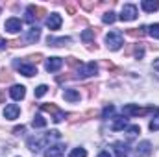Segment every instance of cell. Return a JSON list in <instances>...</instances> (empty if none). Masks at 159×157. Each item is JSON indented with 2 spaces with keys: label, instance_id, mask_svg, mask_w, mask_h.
I'll list each match as a JSON object with an SVG mask.
<instances>
[{
  "label": "cell",
  "instance_id": "cell-1",
  "mask_svg": "<svg viewBox=\"0 0 159 157\" xmlns=\"http://www.w3.org/2000/svg\"><path fill=\"white\" fill-rule=\"evenodd\" d=\"M61 135H59V131L57 129H54V131H48V133H44V135H35V137H30L28 139V150H32V152H41L43 148H46V144L48 142H52V141H56V139H59Z\"/></svg>",
  "mask_w": 159,
  "mask_h": 157
},
{
  "label": "cell",
  "instance_id": "cell-2",
  "mask_svg": "<svg viewBox=\"0 0 159 157\" xmlns=\"http://www.w3.org/2000/svg\"><path fill=\"white\" fill-rule=\"evenodd\" d=\"M122 41H124V35H122V32L119 30H115V32H109L107 35H106V44H107V48L109 50H119L120 46H122Z\"/></svg>",
  "mask_w": 159,
  "mask_h": 157
},
{
  "label": "cell",
  "instance_id": "cell-3",
  "mask_svg": "<svg viewBox=\"0 0 159 157\" xmlns=\"http://www.w3.org/2000/svg\"><path fill=\"white\" fill-rule=\"evenodd\" d=\"M98 72V65L94 63V61H91V63H87V65H80L78 69H76V78L83 79V78H91V76H94Z\"/></svg>",
  "mask_w": 159,
  "mask_h": 157
},
{
  "label": "cell",
  "instance_id": "cell-4",
  "mask_svg": "<svg viewBox=\"0 0 159 157\" xmlns=\"http://www.w3.org/2000/svg\"><path fill=\"white\" fill-rule=\"evenodd\" d=\"M122 111H124V115H128V117H141V115H146V113H150V111H157V109H156V107L141 109V107L135 105V104H126V105L122 107Z\"/></svg>",
  "mask_w": 159,
  "mask_h": 157
},
{
  "label": "cell",
  "instance_id": "cell-5",
  "mask_svg": "<svg viewBox=\"0 0 159 157\" xmlns=\"http://www.w3.org/2000/svg\"><path fill=\"white\" fill-rule=\"evenodd\" d=\"M137 19V6L135 4H124L122 11H120V20L124 22H131Z\"/></svg>",
  "mask_w": 159,
  "mask_h": 157
},
{
  "label": "cell",
  "instance_id": "cell-6",
  "mask_svg": "<svg viewBox=\"0 0 159 157\" xmlns=\"http://www.w3.org/2000/svg\"><path fill=\"white\" fill-rule=\"evenodd\" d=\"M15 67L19 69V72H20L22 76L32 78V76L37 74V69H35V65H32V63H19V61H15Z\"/></svg>",
  "mask_w": 159,
  "mask_h": 157
},
{
  "label": "cell",
  "instance_id": "cell-7",
  "mask_svg": "<svg viewBox=\"0 0 159 157\" xmlns=\"http://www.w3.org/2000/svg\"><path fill=\"white\" fill-rule=\"evenodd\" d=\"M4 28H6L9 34H19V32L22 30V20H20V19H17V17H11V19H7V20H6Z\"/></svg>",
  "mask_w": 159,
  "mask_h": 157
},
{
  "label": "cell",
  "instance_id": "cell-8",
  "mask_svg": "<svg viewBox=\"0 0 159 157\" xmlns=\"http://www.w3.org/2000/svg\"><path fill=\"white\" fill-rule=\"evenodd\" d=\"M152 154V142L150 141H141L135 148V157H148Z\"/></svg>",
  "mask_w": 159,
  "mask_h": 157
},
{
  "label": "cell",
  "instance_id": "cell-9",
  "mask_svg": "<svg viewBox=\"0 0 159 157\" xmlns=\"http://www.w3.org/2000/svg\"><path fill=\"white\" fill-rule=\"evenodd\" d=\"M61 67H63V59L61 57H48L46 59V65H44V69L48 72H57Z\"/></svg>",
  "mask_w": 159,
  "mask_h": 157
},
{
  "label": "cell",
  "instance_id": "cell-10",
  "mask_svg": "<svg viewBox=\"0 0 159 157\" xmlns=\"http://www.w3.org/2000/svg\"><path fill=\"white\" fill-rule=\"evenodd\" d=\"M61 24H63V19H61L59 13H52V15L46 19V26H48L50 30H59Z\"/></svg>",
  "mask_w": 159,
  "mask_h": 157
},
{
  "label": "cell",
  "instance_id": "cell-11",
  "mask_svg": "<svg viewBox=\"0 0 159 157\" xmlns=\"http://www.w3.org/2000/svg\"><path fill=\"white\" fill-rule=\"evenodd\" d=\"M41 39V30L35 26V28H30L26 34H24V43H28V44H34V43H37Z\"/></svg>",
  "mask_w": 159,
  "mask_h": 157
},
{
  "label": "cell",
  "instance_id": "cell-12",
  "mask_svg": "<svg viewBox=\"0 0 159 157\" xmlns=\"http://www.w3.org/2000/svg\"><path fill=\"white\" fill-rule=\"evenodd\" d=\"M9 96L13 98V100H22L24 96H26V87L24 85H13L11 89H9Z\"/></svg>",
  "mask_w": 159,
  "mask_h": 157
},
{
  "label": "cell",
  "instance_id": "cell-13",
  "mask_svg": "<svg viewBox=\"0 0 159 157\" xmlns=\"http://www.w3.org/2000/svg\"><path fill=\"white\" fill-rule=\"evenodd\" d=\"M19 113H20V107H19L17 104H9V105H6V109H4L6 120H15V118L19 117Z\"/></svg>",
  "mask_w": 159,
  "mask_h": 157
},
{
  "label": "cell",
  "instance_id": "cell-14",
  "mask_svg": "<svg viewBox=\"0 0 159 157\" xmlns=\"http://www.w3.org/2000/svg\"><path fill=\"white\" fill-rule=\"evenodd\" d=\"M63 154H65V146L63 144H52L44 152V157H61Z\"/></svg>",
  "mask_w": 159,
  "mask_h": 157
},
{
  "label": "cell",
  "instance_id": "cell-15",
  "mask_svg": "<svg viewBox=\"0 0 159 157\" xmlns=\"http://www.w3.org/2000/svg\"><path fill=\"white\" fill-rule=\"evenodd\" d=\"M141 7L146 11V13H154L159 9V2L157 0H143L141 2Z\"/></svg>",
  "mask_w": 159,
  "mask_h": 157
},
{
  "label": "cell",
  "instance_id": "cell-16",
  "mask_svg": "<svg viewBox=\"0 0 159 157\" xmlns=\"http://www.w3.org/2000/svg\"><path fill=\"white\" fill-rule=\"evenodd\" d=\"M115 154L117 157H128L129 155V146L126 144V142H115Z\"/></svg>",
  "mask_w": 159,
  "mask_h": 157
},
{
  "label": "cell",
  "instance_id": "cell-17",
  "mask_svg": "<svg viewBox=\"0 0 159 157\" xmlns=\"http://www.w3.org/2000/svg\"><path fill=\"white\" fill-rule=\"evenodd\" d=\"M46 43H48V46H65L70 43V37H48Z\"/></svg>",
  "mask_w": 159,
  "mask_h": 157
},
{
  "label": "cell",
  "instance_id": "cell-18",
  "mask_svg": "<svg viewBox=\"0 0 159 157\" xmlns=\"http://www.w3.org/2000/svg\"><path fill=\"white\" fill-rule=\"evenodd\" d=\"M128 126V118L126 117H115L113 118V124H111V129L113 131H120Z\"/></svg>",
  "mask_w": 159,
  "mask_h": 157
},
{
  "label": "cell",
  "instance_id": "cell-19",
  "mask_svg": "<svg viewBox=\"0 0 159 157\" xmlns=\"http://www.w3.org/2000/svg\"><path fill=\"white\" fill-rule=\"evenodd\" d=\"M63 96H65L67 102H80V92L76 91V89H67Z\"/></svg>",
  "mask_w": 159,
  "mask_h": 157
},
{
  "label": "cell",
  "instance_id": "cell-20",
  "mask_svg": "<svg viewBox=\"0 0 159 157\" xmlns=\"http://www.w3.org/2000/svg\"><path fill=\"white\" fill-rule=\"evenodd\" d=\"M144 30H146V28H131V30H126V34H128L129 37H133V39H137V37L141 39V37L146 34Z\"/></svg>",
  "mask_w": 159,
  "mask_h": 157
},
{
  "label": "cell",
  "instance_id": "cell-21",
  "mask_svg": "<svg viewBox=\"0 0 159 157\" xmlns=\"http://www.w3.org/2000/svg\"><path fill=\"white\" fill-rule=\"evenodd\" d=\"M32 126H34V128H44V126H46V120L41 117V115H35V118L32 120Z\"/></svg>",
  "mask_w": 159,
  "mask_h": 157
},
{
  "label": "cell",
  "instance_id": "cell-22",
  "mask_svg": "<svg viewBox=\"0 0 159 157\" xmlns=\"http://www.w3.org/2000/svg\"><path fill=\"white\" fill-rule=\"evenodd\" d=\"M35 6H28V9H26V22H34L35 20Z\"/></svg>",
  "mask_w": 159,
  "mask_h": 157
},
{
  "label": "cell",
  "instance_id": "cell-23",
  "mask_svg": "<svg viewBox=\"0 0 159 157\" xmlns=\"http://www.w3.org/2000/svg\"><path fill=\"white\" fill-rule=\"evenodd\" d=\"M102 20H104L106 24H113V22L117 20V17H115V13H113V11H107V13H104Z\"/></svg>",
  "mask_w": 159,
  "mask_h": 157
},
{
  "label": "cell",
  "instance_id": "cell-24",
  "mask_svg": "<svg viewBox=\"0 0 159 157\" xmlns=\"http://www.w3.org/2000/svg\"><path fill=\"white\" fill-rule=\"evenodd\" d=\"M69 157H87V152H85V148H74Z\"/></svg>",
  "mask_w": 159,
  "mask_h": 157
},
{
  "label": "cell",
  "instance_id": "cell-25",
  "mask_svg": "<svg viewBox=\"0 0 159 157\" xmlns=\"http://www.w3.org/2000/svg\"><path fill=\"white\" fill-rule=\"evenodd\" d=\"M93 37H94V30H85V32L81 34V41H83V43H89Z\"/></svg>",
  "mask_w": 159,
  "mask_h": 157
},
{
  "label": "cell",
  "instance_id": "cell-26",
  "mask_svg": "<svg viewBox=\"0 0 159 157\" xmlns=\"http://www.w3.org/2000/svg\"><path fill=\"white\" fill-rule=\"evenodd\" d=\"M148 34H150L154 39H159V24H152V26L148 28Z\"/></svg>",
  "mask_w": 159,
  "mask_h": 157
},
{
  "label": "cell",
  "instance_id": "cell-27",
  "mask_svg": "<svg viewBox=\"0 0 159 157\" xmlns=\"http://www.w3.org/2000/svg\"><path fill=\"white\" fill-rule=\"evenodd\" d=\"M48 92V87L46 85H39L37 89H35V98H41V96H44Z\"/></svg>",
  "mask_w": 159,
  "mask_h": 157
},
{
  "label": "cell",
  "instance_id": "cell-28",
  "mask_svg": "<svg viewBox=\"0 0 159 157\" xmlns=\"http://www.w3.org/2000/svg\"><path fill=\"white\" fill-rule=\"evenodd\" d=\"M41 109H43V111H48V113H56V111H59L54 104H43V105H41Z\"/></svg>",
  "mask_w": 159,
  "mask_h": 157
},
{
  "label": "cell",
  "instance_id": "cell-29",
  "mask_svg": "<svg viewBox=\"0 0 159 157\" xmlns=\"http://www.w3.org/2000/svg\"><path fill=\"white\" fill-rule=\"evenodd\" d=\"M113 111H115V105H111V104H109V105H106V107H104V111H102V118H107Z\"/></svg>",
  "mask_w": 159,
  "mask_h": 157
},
{
  "label": "cell",
  "instance_id": "cell-30",
  "mask_svg": "<svg viewBox=\"0 0 159 157\" xmlns=\"http://www.w3.org/2000/svg\"><path fill=\"white\" fill-rule=\"evenodd\" d=\"M65 117H67V115H65L63 111H56L52 120H54V122H63V120H65Z\"/></svg>",
  "mask_w": 159,
  "mask_h": 157
},
{
  "label": "cell",
  "instance_id": "cell-31",
  "mask_svg": "<svg viewBox=\"0 0 159 157\" xmlns=\"http://www.w3.org/2000/svg\"><path fill=\"white\" fill-rule=\"evenodd\" d=\"M150 129L152 131H159V111H157V117L150 122Z\"/></svg>",
  "mask_w": 159,
  "mask_h": 157
},
{
  "label": "cell",
  "instance_id": "cell-32",
  "mask_svg": "<svg viewBox=\"0 0 159 157\" xmlns=\"http://www.w3.org/2000/svg\"><path fill=\"white\" fill-rule=\"evenodd\" d=\"M143 56H144V48H143V44H137V48H135V57L141 59Z\"/></svg>",
  "mask_w": 159,
  "mask_h": 157
},
{
  "label": "cell",
  "instance_id": "cell-33",
  "mask_svg": "<svg viewBox=\"0 0 159 157\" xmlns=\"http://www.w3.org/2000/svg\"><path fill=\"white\" fill-rule=\"evenodd\" d=\"M9 79H11V74L4 69V70H2V74H0V81H9Z\"/></svg>",
  "mask_w": 159,
  "mask_h": 157
},
{
  "label": "cell",
  "instance_id": "cell-34",
  "mask_svg": "<svg viewBox=\"0 0 159 157\" xmlns=\"http://www.w3.org/2000/svg\"><path fill=\"white\" fill-rule=\"evenodd\" d=\"M128 131H129V135H137V133H141V128L139 126H129Z\"/></svg>",
  "mask_w": 159,
  "mask_h": 157
},
{
  "label": "cell",
  "instance_id": "cell-35",
  "mask_svg": "<svg viewBox=\"0 0 159 157\" xmlns=\"http://www.w3.org/2000/svg\"><path fill=\"white\" fill-rule=\"evenodd\" d=\"M67 63H69L70 67H80V65H81V63H78V59H74V57H69Z\"/></svg>",
  "mask_w": 159,
  "mask_h": 157
},
{
  "label": "cell",
  "instance_id": "cell-36",
  "mask_svg": "<svg viewBox=\"0 0 159 157\" xmlns=\"http://www.w3.org/2000/svg\"><path fill=\"white\" fill-rule=\"evenodd\" d=\"M24 131H26V128H24V126H17V128L13 129V133H15V135H20V133H24Z\"/></svg>",
  "mask_w": 159,
  "mask_h": 157
},
{
  "label": "cell",
  "instance_id": "cell-37",
  "mask_svg": "<svg viewBox=\"0 0 159 157\" xmlns=\"http://www.w3.org/2000/svg\"><path fill=\"white\" fill-rule=\"evenodd\" d=\"M67 11H69L70 15H74V11H76V6H74V4H67Z\"/></svg>",
  "mask_w": 159,
  "mask_h": 157
},
{
  "label": "cell",
  "instance_id": "cell-38",
  "mask_svg": "<svg viewBox=\"0 0 159 157\" xmlns=\"http://www.w3.org/2000/svg\"><path fill=\"white\" fill-rule=\"evenodd\" d=\"M154 72L157 74V78H159V59H156V61H154Z\"/></svg>",
  "mask_w": 159,
  "mask_h": 157
},
{
  "label": "cell",
  "instance_id": "cell-39",
  "mask_svg": "<svg viewBox=\"0 0 159 157\" xmlns=\"http://www.w3.org/2000/svg\"><path fill=\"white\" fill-rule=\"evenodd\" d=\"M4 102H6V92L0 89V104H4Z\"/></svg>",
  "mask_w": 159,
  "mask_h": 157
},
{
  "label": "cell",
  "instance_id": "cell-40",
  "mask_svg": "<svg viewBox=\"0 0 159 157\" xmlns=\"http://www.w3.org/2000/svg\"><path fill=\"white\" fill-rule=\"evenodd\" d=\"M98 157H111V154H109V152H100Z\"/></svg>",
  "mask_w": 159,
  "mask_h": 157
},
{
  "label": "cell",
  "instance_id": "cell-41",
  "mask_svg": "<svg viewBox=\"0 0 159 157\" xmlns=\"http://www.w3.org/2000/svg\"><path fill=\"white\" fill-rule=\"evenodd\" d=\"M6 44H7V43H6V41L0 37V50H4V48H6Z\"/></svg>",
  "mask_w": 159,
  "mask_h": 157
}]
</instances>
